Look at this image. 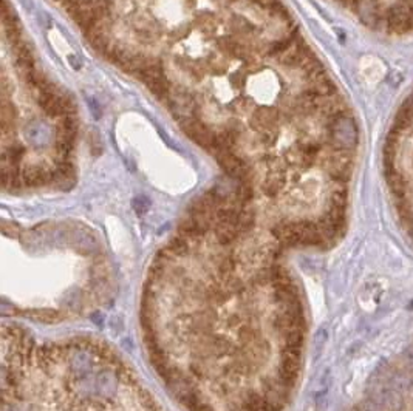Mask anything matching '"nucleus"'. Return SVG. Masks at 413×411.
I'll return each mask as SVG.
<instances>
[{
    "mask_svg": "<svg viewBox=\"0 0 413 411\" xmlns=\"http://www.w3.org/2000/svg\"><path fill=\"white\" fill-rule=\"evenodd\" d=\"M181 130L201 149L208 152H215L217 146V133H214L206 124L196 116H187L181 121Z\"/></svg>",
    "mask_w": 413,
    "mask_h": 411,
    "instance_id": "obj_1",
    "label": "nucleus"
},
{
    "mask_svg": "<svg viewBox=\"0 0 413 411\" xmlns=\"http://www.w3.org/2000/svg\"><path fill=\"white\" fill-rule=\"evenodd\" d=\"M279 118H280L279 110L269 109V107H262V109H256L253 115H251L249 126L260 136L276 133L279 126Z\"/></svg>",
    "mask_w": 413,
    "mask_h": 411,
    "instance_id": "obj_2",
    "label": "nucleus"
},
{
    "mask_svg": "<svg viewBox=\"0 0 413 411\" xmlns=\"http://www.w3.org/2000/svg\"><path fill=\"white\" fill-rule=\"evenodd\" d=\"M217 45L225 53V55L229 56V58H236V59L243 61V62H249L251 61V51H249V48L245 44L236 41L234 38H220L217 41Z\"/></svg>",
    "mask_w": 413,
    "mask_h": 411,
    "instance_id": "obj_3",
    "label": "nucleus"
},
{
    "mask_svg": "<svg viewBox=\"0 0 413 411\" xmlns=\"http://www.w3.org/2000/svg\"><path fill=\"white\" fill-rule=\"evenodd\" d=\"M13 50H14V56H16V64L17 67L21 68L22 73H25V71H30L33 68H36L34 65V55H33V51L31 48L27 45V42L22 39L19 42H16L14 45H11Z\"/></svg>",
    "mask_w": 413,
    "mask_h": 411,
    "instance_id": "obj_4",
    "label": "nucleus"
},
{
    "mask_svg": "<svg viewBox=\"0 0 413 411\" xmlns=\"http://www.w3.org/2000/svg\"><path fill=\"white\" fill-rule=\"evenodd\" d=\"M229 28H231V33H234L237 36H248L256 30L254 25L248 19H245L243 16H232L229 21Z\"/></svg>",
    "mask_w": 413,
    "mask_h": 411,
    "instance_id": "obj_5",
    "label": "nucleus"
},
{
    "mask_svg": "<svg viewBox=\"0 0 413 411\" xmlns=\"http://www.w3.org/2000/svg\"><path fill=\"white\" fill-rule=\"evenodd\" d=\"M196 25L200 27V30L203 33H212L215 30V25H214V21H212V16H201L198 21H196Z\"/></svg>",
    "mask_w": 413,
    "mask_h": 411,
    "instance_id": "obj_6",
    "label": "nucleus"
},
{
    "mask_svg": "<svg viewBox=\"0 0 413 411\" xmlns=\"http://www.w3.org/2000/svg\"><path fill=\"white\" fill-rule=\"evenodd\" d=\"M249 2L256 4L257 7H260V8L266 10V11H271L279 4V0H249Z\"/></svg>",
    "mask_w": 413,
    "mask_h": 411,
    "instance_id": "obj_7",
    "label": "nucleus"
},
{
    "mask_svg": "<svg viewBox=\"0 0 413 411\" xmlns=\"http://www.w3.org/2000/svg\"><path fill=\"white\" fill-rule=\"evenodd\" d=\"M245 78H246V73H242V71H239V73L231 76V81H232V84H237L239 87H242L243 82H245Z\"/></svg>",
    "mask_w": 413,
    "mask_h": 411,
    "instance_id": "obj_8",
    "label": "nucleus"
},
{
    "mask_svg": "<svg viewBox=\"0 0 413 411\" xmlns=\"http://www.w3.org/2000/svg\"><path fill=\"white\" fill-rule=\"evenodd\" d=\"M13 332H14V331L11 329V334H13ZM17 332H22V331H17ZM5 335H8V331H5V332H4V337H5Z\"/></svg>",
    "mask_w": 413,
    "mask_h": 411,
    "instance_id": "obj_9",
    "label": "nucleus"
}]
</instances>
